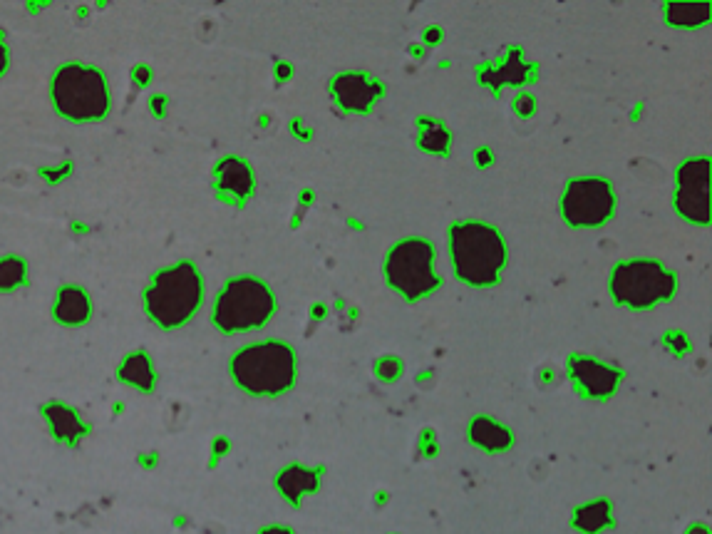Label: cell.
I'll list each match as a JSON object with an SVG mask.
<instances>
[{
  "label": "cell",
  "instance_id": "cell-1",
  "mask_svg": "<svg viewBox=\"0 0 712 534\" xmlns=\"http://www.w3.org/2000/svg\"><path fill=\"white\" fill-rule=\"evenodd\" d=\"M452 261L469 284H492L504 264L502 236L487 224H459L452 229Z\"/></svg>",
  "mask_w": 712,
  "mask_h": 534
},
{
  "label": "cell",
  "instance_id": "cell-2",
  "mask_svg": "<svg viewBox=\"0 0 712 534\" xmlns=\"http://www.w3.org/2000/svg\"><path fill=\"white\" fill-rule=\"evenodd\" d=\"M231 373L249 393L276 395L293 383V353L276 341L249 346L236 353Z\"/></svg>",
  "mask_w": 712,
  "mask_h": 534
},
{
  "label": "cell",
  "instance_id": "cell-3",
  "mask_svg": "<svg viewBox=\"0 0 712 534\" xmlns=\"http://www.w3.org/2000/svg\"><path fill=\"white\" fill-rule=\"evenodd\" d=\"M201 301V279L192 264H179L154 276L147 291V311L162 326L187 321Z\"/></svg>",
  "mask_w": 712,
  "mask_h": 534
},
{
  "label": "cell",
  "instance_id": "cell-4",
  "mask_svg": "<svg viewBox=\"0 0 712 534\" xmlns=\"http://www.w3.org/2000/svg\"><path fill=\"white\" fill-rule=\"evenodd\" d=\"M53 100L55 107L70 120H97L110 105L102 75L85 65H67L55 75Z\"/></svg>",
  "mask_w": 712,
  "mask_h": 534
},
{
  "label": "cell",
  "instance_id": "cell-5",
  "mask_svg": "<svg viewBox=\"0 0 712 534\" xmlns=\"http://www.w3.org/2000/svg\"><path fill=\"white\" fill-rule=\"evenodd\" d=\"M271 291L256 279H234L221 291L214 308V321L224 331H246L256 328L271 316Z\"/></svg>",
  "mask_w": 712,
  "mask_h": 534
},
{
  "label": "cell",
  "instance_id": "cell-6",
  "mask_svg": "<svg viewBox=\"0 0 712 534\" xmlns=\"http://www.w3.org/2000/svg\"><path fill=\"white\" fill-rule=\"evenodd\" d=\"M388 279L397 291L410 299L435 289L437 276L432 274V246L420 239L402 241L400 246H395L388 259Z\"/></svg>",
  "mask_w": 712,
  "mask_h": 534
},
{
  "label": "cell",
  "instance_id": "cell-7",
  "mask_svg": "<svg viewBox=\"0 0 712 534\" xmlns=\"http://www.w3.org/2000/svg\"><path fill=\"white\" fill-rule=\"evenodd\" d=\"M675 281L653 261H631L613 271V294L628 306H650L673 294Z\"/></svg>",
  "mask_w": 712,
  "mask_h": 534
},
{
  "label": "cell",
  "instance_id": "cell-8",
  "mask_svg": "<svg viewBox=\"0 0 712 534\" xmlns=\"http://www.w3.org/2000/svg\"><path fill=\"white\" fill-rule=\"evenodd\" d=\"M613 212V192L603 179L571 182L564 197V217L576 227H596Z\"/></svg>",
  "mask_w": 712,
  "mask_h": 534
},
{
  "label": "cell",
  "instance_id": "cell-9",
  "mask_svg": "<svg viewBox=\"0 0 712 534\" xmlns=\"http://www.w3.org/2000/svg\"><path fill=\"white\" fill-rule=\"evenodd\" d=\"M678 204L680 214L698 222H708L710 217V162L708 159H690L678 172Z\"/></svg>",
  "mask_w": 712,
  "mask_h": 534
},
{
  "label": "cell",
  "instance_id": "cell-10",
  "mask_svg": "<svg viewBox=\"0 0 712 534\" xmlns=\"http://www.w3.org/2000/svg\"><path fill=\"white\" fill-rule=\"evenodd\" d=\"M333 92L345 110H368L380 87L363 75H343L333 82Z\"/></svg>",
  "mask_w": 712,
  "mask_h": 534
},
{
  "label": "cell",
  "instance_id": "cell-11",
  "mask_svg": "<svg viewBox=\"0 0 712 534\" xmlns=\"http://www.w3.org/2000/svg\"><path fill=\"white\" fill-rule=\"evenodd\" d=\"M216 184H219L221 192L231 194V197H246V194H251L254 179H251V169L241 159L229 157L216 169Z\"/></svg>",
  "mask_w": 712,
  "mask_h": 534
},
{
  "label": "cell",
  "instance_id": "cell-12",
  "mask_svg": "<svg viewBox=\"0 0 712 534\" xmlns=\"http://www.w3.org/2000/svg\"><path fill=\"white\" fill-rule=\"evenodd\" d=\"M574 378L583 385V390L591 395H606L616 388L618 376L611 368L601 366L593 361H576L574 363Z\"/></svg>",
  "mask_w": 712,
  "mask_h": 534
},
{
  "label": "cell",
  "instance_id": "cell-13",
  "mask_svg": "<svg viewBox=\"0 0 712 534\" xmlns=\"http://www.w3.org/2000/svg\"><path fill=\"white\" fill-rule=\"evenodd\" d=\"M55 316L58 321L70 323H82L87 316H90V301H87L85 291L75 289V286H67L58 294V304H55Z\"/></svg>",
  "mask_w": 712,
  "mask_h": 534
},
{
  "label": "cell",
  "instance_id": "cell-14",
  "mask_svg": "<svg viewBox=\"0 0 712 534\" xmlns=\"http://www.w3.org/2000/svg\"><path fill=\"white\" fill-rule=\"evenodd\" d=\"M278 487L286 492L291 500L301 497L303 492H313L318 487L316 472L303 470V467H288L281 477H278Z\"/></svg>",
  "mask_w": 712,
  "mask_h": 534
},
{
  "label": "cell",
  "instance_id": "cell-15",
  "mask_svg": "<svg viewBox=\"0 0 712 534\" xmlns=\"http://www.w3.org/2000/svg\"><path fill=\"white\" fill-rule=\"evenodd\" d=\"M120 378L122 381L137 385V388H152V366H149V358L144 353H134V356L127 358L120 368Z\"/></svg>",
  "mask_w": 712,
  "mask_h": 534
},
{
  "label": "cell",
  "instance_id": "cell-16",
  "mask_svg": "<svg viewBox=\"0 0 712 534\" xmlns=\"http://www.w3.org/2000/svg\"><path fill=\"white\" fill-rule=\"evenodd\" d=\"M48 420H50V425H53L55 435L63 440H75L77 435L82 433L80 420L75 418V413H70V410L63 408V405H50Z\"/></svg>",
  "mask_w": 712,
  "mask_h": 534
},
{
  "label": "cell",
  "instance_id": "cell-17",
  "mask_svg": "<svg viewBox=\"0 0 712 534\" xmlns=\"http://www.w3.org/2000/svg\"><path fill=\"white\" fill-rule=\"evenodd\" d=\"M472 433H474V440L489 450H497V448H504V445H509V435L504 433L502 428H497L494 423H489V420H477Z\"/></svg>",
  "mask_w": 712,
  "mask_h": 534
},
{
  "label": "cell",
  "instance_id": "cell-18",
  "mask_svg": "<svg viewBox=\"0 0 712 534\" xmlns=\"http://www.w3.org/2000/svg\"><path fill=\"white\" fill-rule=\"evenodd\" d=\"M670 20L678 25H695V23H703L705 18H708L710 13V5L708 3H678V5H670L668 8Z\"/></svg>",
  "mask_w": 712,
  "mask_h": 534
},
{
  "label": "cell",
  "instance_id": "cell-19",
  "mask_svg": "<svg viewBox=\"0 0 712 534\" xmlns=\"http://www.w3.org/2000/svg\"><path fill=\"white\" fill-rule=\"evenodd\" d=\"M608 522V507L603 505V502H598V505H588L579 510V515H576V525L581 527V530L586 532H596L601 530L603 525Z\"/></svg>",
  "mask_w": 712,
  "mask_h": 534
},
{
  "label": "cell",
  "instance_id": "cell-20",
  "mask_svg": "<svg viewBox=\"0 0 712 534\" xmlns=\"http://www.w3.org/2000/svg\"><path fill=\"white\" fill-rule=\"evenodd\" d=\"M25 266L20 259H3L0 261V289H15L23 281Z\"/></svg>",
  "mask_w": 712,
  "mask_h": 534
},
{
  "label": "cell",
  "instance_id": "cell-21",
  "mask_svg": "<svg viewBox=\"0 0 712 534\" xmlns=\"http://www.w3.org/2000/svg\"><path fill=\"white\" fill-rule=\"evenodd\" d=\"M422 145H425L427 150L445 152V150H447V135H445V132H442V130L427 132V135L422 137Z\"/></svg>",
  "mask_w": 712,
  "mask_h": 534
},
{
  "label": "cell",
  "instance_id": "cell-22",
  "mask_svg": "<svg viewBox=\"0 0 712 534\" xmlns=\"http://www.w3.org/2000/svg\"><path fill=\"white\" fill-rule=\"evenodd\" d=\"M514 110H517L521 117H529L531 112H534V100H531L529 95H521L517 97V102H514Z\"/></svg>",
  "mask_w": 712,
  "mask_h": 534
},
{
  "label": "cell",
  "instance_id": "cell-23",
  "mask_svg": "<svg viewBox=\"0 0 712 534\" xmlns=\"http://www.w3.org/2000/svg\"><path fill=\"white\" fill-rule=\"evenodd\" d=\"M5 63H8V53H5V48L0 45V73L5 70Z\"/></svg>",
  "mask_w": 712,
  "mask_h": 534
},
{
  "label": "cell",
  "instance_id": "cell-24",
  "mask_svg": "<svg viewBox=\"0 0 712 534\" xmlns=\"http://www.w3.org/2000/svg\"><path fill=\"white\" fill-rule=\"evenodd\" d=\"M261 534H291V532L283 530V527H268V530H263Z\"/></svg>",
  "mask_w": 712,
  "mask_h": 534
}]
</instances>
